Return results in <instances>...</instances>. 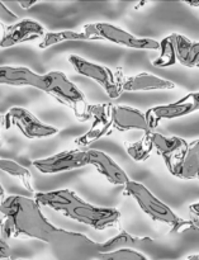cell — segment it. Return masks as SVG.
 I'll return each instance as SVG.
<instances>
[{"label":"cell","instance_id":"cell-24","mask_svg":"<svg viewBox=\"0 0 199 260\" xmlns=\"http://www.w3.org/2000/svg\"><path fill=\"white\" fill-rule=\"evenodd\" d=\"M96 260H149L136 249H121V250L102 253L96 255Z\"/></svg>","mask_w":199,"mask_h":260},{"label":"cell","instance_id":"cell-12","mask_svg":"<svg viewBox=\"0 0 199 260\" xmlns=\"http://www.w3.org/2000/svg\"><path fill=\"white\" fill-rule=\"evenodd\" d=\"M112 122H113V128H116L117 131L124 132L136 129V131H142L144 134L151 132L146 113L134 108V107L113 104L112 106Z\"/></svg>","mask_w":199,"mask_h":260},{"label":"cell","instance_id":"cell-18","mask_svg":"<svg viewBox=\"0 0 199 260\" xmlns=\"http://www.w3.org/2000/svg\"><path fill=\"white\" fill-rule=\"evenodd\" d=\"M169 37L174 46L177 62L185 68L199 69V42H194L179 33H173Z\"/></svg>","mask_w":199,"mask_h":260},{"label":"cell","instance_id":"cell-15","mask_svg":"<svg viewBox=\"0 0 199 260\" xmlns=\"http://www.w3.org/2000/svg\"><path fill=\"white\" fill-rule=\"evenodd\" d=\"M154 150L162 157L165 165H170L178 159L188 147V141L178 136H164L159 132H151Z\"/></svg>","mask_w":199,"mask_h":260},{"label":"cell","instance_id":"cell-16","mask_svg":"<svg viewBox=\"0 0 199 260\" xmlns=\"http://www.w3.org/2000/svg\"><path fill=\"white\" fill-rule=\"evenodd\" d=\"M173 81L168 79L160 78L150 73H140L137 75L124 78L123 81V93H134V91H152V90H170L175 89Z\"/></svg>","mask_w":199,"mask_h":260},{"label":"cell","instance_id":"cell-17","mask_svg":"<svg viewBox=\"0 0 199 260\" xmlns=\"http://www.w3.org/2000/svg\"><path fill=\"white\" fill-rule=\"evenodd\" d=\"M41 75L24 66H0V85L32 86L38 89Z\"/></svg>","mask_w":199,"mask_h":260},{"label":"cell","instance_id":"cell-14","mask_svg":"<svg viewBox=\"0 0 199 260\" xmlns=\"http://www.w3.org/2000/svg\"><path fill=\"white\" fill-rule=\"evenodd\" d=\"M88 154L89 165L95 168L96 172L103 175L111 184L126 185L131 180L127 173L106 152L101 150H88Z\"/></svg>","mask_w":199,"mask_h":260},{"label":"cell","instance_id":"cell-25","mask_svg":"<svg viewBox=\"0 0 199 260\" xmlns=\"http://www.w3.org/2000/svg\"><path fill=\"white\" fill-rule=\"evenodd\" d=\"M18 15L14 14L4 3L0 2V23L5 25H12L18 22Z\"/></svg>","mask_w":199,"mask_h":260},{"label":"cell","instance_id":"cell-6","mask_svg":"<svg viewBox=\"0 0 199 260\" xmlns=\"http://www.w3.org/2000/svg\"><path fill=\"white\" fill-rule=\"evenodd\" d=\"M83 30L95 41H108L122 47L134 48V50H160L159 41L152 38L136 37L127 30L109 23H90L84 25Z\"/></svg>","mask_w":199,"mask_h":260},{"label":"cell","instance_id":"cell-3","mask_svg":"<svg viewBox=\"0 0 199 260\" xmlns=\"http://www.w3.org/2000/svg\"><path fill=\"white\" fill-rule=\"evenodd\" d=\"M38 90H42L58 103L70 108L80 122L90 119L85 95L62 71H48L41 75Z\"/></svg>","mask_w":199,"mask_h":260},{"label":"cell","instance_id":"cell-33","mask_svg":"<svg viewBox=\"0 0 199 260\" xmlns=\"http://www.w3.org/2000/svg\"><path fill=\"white\" fill-rule=\"evenodd\" d=\"M17 260H27V259H17Z\"/></svg>","mask_w":199,"mask_h":260},{"label":"cell","instance_id":"cell-11","mask_svg":"<svg viewBox=\"0 0 199 260\" xmlns=\"http://www.w3.org/2000/svg\"><path fill=\"white\" fill-rule=\"evenodd\" d=\"M46 29L41 23L33 19H22L12 25H4L0 30V47L9 48L20 43L42 40Z\"/></svg>","mask_w":199,"mask_h":260},{"label":"cell","instance_id":"cell-7","mask_svg":"<svg viewBox=\"0 0 199 260\" xmlns=\"http://www.w3.org/2000/svg\"><path fill=\"white\" fill-rule=\"evenodd\" d=\"M5 128H17L20 134L29 140H40L52 137L58 134V129L50 124L43 123L32 112L23 107H12L4 116Z\"/></svg>","mask_w":199,"mask_h":260},{"label":"cell","instance_id":"cell-30","mask_svg":"<svg viewBox=\"0 0 199 260\" xmlns=\"http://www.w3.org/2000/svg\"><path fill=\"white\" fill-rule=\"evenodd\" d=\"M187 260H199V254H193V255H189Z\"/></svg>","mask_w":199,"mask_h":260},{"label":"cell","instance_id":"cell-23","mask_svg":"<svg viewBox=\"0 0 199 260\" xmlns=\"http://www.w3.org/2000/svg\"><path fill=\"white\" fill-rule=\"evenodd\" d=\"M177 63V57H175L174 46H173L170 37L162 38L160 41V55L152 61V65L155 68H170V66Z\"/></svg>","mask_w":199,"mask_h":260},{"label":"cell","instance_id":"cell-19","mask_svg":"<svg viewBox=\"0 0 199 260\" xmlns=\"http://www.w3.org/2000/svg\"><path fill=\"white\" fill-rule=\"evenodd\" d=\"M150 238H140V236L131 235L127 231H121L118 235L108 239L104 243L98 244V254L111 253V251L121 250V249H135L136 246H141L144 244L152 243Z\"/></svg>","mask_w":199,"mask_h":260},{"label":"cell","instance_id":"cell-22","mask_svg":"<svg viewBox=\"0 0 199 260\" xmlns=\"http://www.w3.org/2000/svg\"><path fill=\"white\" fill-rule=\"evenodd\" d=\"M0 170L7 173V174L10 175V177L19 179L28 192L30 193L35 192V189H33L32 187V174H30V172L27 169V168L18 164L17 161H14V160L0 159Z\"/></svg>","mask_w":199,"mask_h":260},{"label":"cell","instance_id":"cell-2","mask_svg":"<svg viewBox=\"0 0 199 260\" xmlns=\"http://www.w3.org/2000/svg\"><path fill=\"white\" fill-rule=\"evenodd\" d=\"M35 200L40 206L51 208L65 217L84 223L94 230L103 231L117 228L121 221V212L118 210L91 205L70 189L36 193Z\"/></svg>","mask_w":199,"mask_h":260},{"label":"cell","instance_id":"cell-1","mask_svg":"<svg viewBox=\"0 0 199 260\" xmlns=\"http://www.w3.org/2000/svg\"><path fill=\"white\" fill-rule=\"evenodd\" d=\"M3 234L8 239H33L58 249L86 248L98 253V243L79 233L56 228L47 220L35 198L8 196L0 202Z\"/></svg>","mask_w":199,"mask_h":260},{"label":"cell","instance_id":"cell-10","mask_svg":"<svg viewBox=\"0 0 199 260\" xmlns=\"http://www.w3.org/2000/svg\"><path fill=\"white\" fill-rule=\"evenodd\" d=\"M112 106L111 103H95L89 104V114H90L91 126L84 135L75 140L79 147H86L93 142L98 141L102 137L111 134L113 128L112 122Z\"/></svg>","mask_w":199,"mask_h":260},{"label":"cell","instance_id":"cell-20","mask_svg":"<svg viewBox=\"0 0 199 260\" xmlns=\"http://www.w3.org/2000/svg\"><path fill=\"white\" fill-rule=\"evenodd\" d=\"M71 41H95L93 37L86 35L84 30H58V32H47L41 42L38 43V48L41 50H46L52 46L58 45L62 42H71Z\"/></svg>","mask_w":199,"mask_h":260},{"label":"cell","instance_id":"cell-31","mask_svg":"<svg viewBox=\"0 0 199 260\" xmlns=\"http://www.w3.org/2000/svg\"><path fill=\"white\" fill-rule=\"evenodd\" d=\"M187 5H190V7H199V3H185Z\"/></svg>","mask_w":199,"mask_h":260},{"label":"cell","instance_id":"cell-8","mask_svg":"<svg viewBox=\"0 0 199 260\" xmlns=\"http://www.w3.org/2000/svg\"><path fill=\"white\" fill-rule=\"evenodd\" d=\"M32 165L45 175L60 174L89 165V154L88 150H66L52 156L33 160Z\"/></svg>","mask_w":199,"mask_h":260},{"label":"cell","instance_id":"cell-29","mask_svg":"<svg viewBox=\"0 0 199 260\" xmlns=\"http://www.w3.org/2000/svg\"><path fill=\"white\" fill-rule=\"evenodd\" d=\"M4 196H5V190H4V188H3V185L0 184V202H2V201L5 198Z\"/></svg>","mask_w":199,"mask_h":260},{"label":"cell","instance_id":"cell-9","mask_svg":"<svg viewBox=\"0 0 199 260\" xmlns=\"http://www.w3.org/2000/svg\"><path fill=\"white\" fill-rule=\"evenodd\" d=\"M197 111H199V90L187 94L174 103L152 107L146 112V118L150 128L154 131L161 121L189 116Z\"/></svg>","mask_w":199,"mask_h":260},{"label":"cell","instance_id":"cell-13","mask_svg":"<svg viewBox=\"0 0 199 260\" xmlns=\"http://www.w3.org/2000/svg\"><path fill=\"white\" fill-rule=\"evenodd\" d=\"M167 168L175 178L183 180H199V139L188 142L185 151Z\"/></svg>","mask_w":199,"mask_h":260},{"label":"cell","instance_id":"cell-28","mask_svg":"<svg viewBox=\"0 0 199 260\" xmlns=\"http://www.w3.org/2000/svg\"><path fill=\"white\" fill-rule=\"evenodd\" d=\"M189 210H190V212L194 213V215L197 216V217H199V202L193 203V205H190Z\"/></svg>","mask_w":199,"mask_h":260},{"label":"cell","instance_id":"cell-4","mask_svg":"<svg viewBox=\"0 0 199 260\" xmlns=\"http://www.w3.org/2000/svg\"><path fill=\"white\" fill-rule=\"evenodd\" d=\"M68 60L79 75L99 84L111 99H118L123 94L124 76L121 68L113 70L108 66L91 62L79 55H70Z\"/></svg>","mask_w":199,"mask_h":260},{"label":"cell","instance_id":"cell-27","mask_svg":"<svg viewBox=\"0 0 199 260\" xmlns=\"http://www.w3.org/2000/svg\"><path fill=\"white\" fill-rule=\"evenodd\" d=\"M37 4V2H19L18 3V5H19L20 8H23V9H29V8H32L33 5Z\"/></svg>","mask_w":199,"mask_h":260},{"label":"cell","instance_id":"cell-32","mask_svg":"<svg viewBox=\"0 0 199 260\" xmlns=\"http://www.w3.org/2000/svg\"><path fill=\"white\" fill-rule=\"evenodd\" d=\"M3 124H4V116H2V114H0V127H2Z\"/></svg>","mask_w":199,"mask_h":260},{"label":"cell","instance_id":"cell-5","mask_svg":"<svg viewBox=\"0 0 199 260\" xmlns=\"http://www.w3.org/2000/svg\"><path fill=\"white\" fill-rule=\"evenodd\" d=\"M124 196L134 198L139 207L157 222L165 223L172 228L180 222L182 218L167 205L162 202L161 200L156 197L146 185H144L140 182H135V180H129L126 185H124Z\"/></svg>","mask_w":199,"mask_h":260},{"label":"cell","instance_id":"cell-21","mask_svg":"<svg viewBox=\"0 0 199 260\" xmlns=\"http://www.w3.org/2000/svg\"><path fill=\"white\" fill-rule=\"evenodd\" d=\"M152 132V131H151ZM151 132H146L140 140L135 142H124V149L134 161L144 162L151 156L154 151L151 141Z\"/></svg>","mask_w":199,"mask_h":260},{"label":"cell","instance_id":"cell-26","mask_svg":"<svg viewBox=\"0 0 199 260\" xmlns=\"http://www.w3.org/2000/svg\"><path fill=\"white\" fill-rule=\"evenodd\" d=\"M5 236L3 234V223L0 220V260H7L12 255V250H10V246L8 245V243L5 241Z\"/></svg>","mask_w":199,"mask_h":260}]
</instances>
